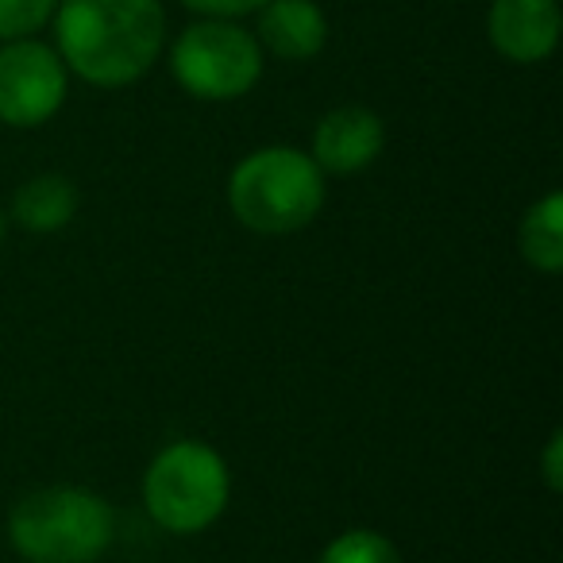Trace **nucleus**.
Segmentation results:
<instances>
[{
  "label": "nucleus",
  "mask_w": 563,
  "mask_h": 563,
  "mask_svg": "<svg viewBox=\"0 0 563 563\" xmlns=\"http://www.w3.org/2000/svg\"><path fill=\"white\" fill-rule=\"evenodd\" d=\"M55 51L63 66L97 89H124L163 58V0H58Z\"/></svg>",
  "instance_id": "nucleus-1"
},
{
  "label": "nucleus",
  "mask_w": 563,
  "mask_h": 563,
  "mask_svg": "<svg viewBox=\"0 0 563 563\" xmlns=\"http://www.w3.org/2000/svg\"><path fill=\"white\" fill-rule=\"evenodd\" d=\"M117 537V514L86 486H43L16 501L9 540L27 563H93Z\"/></svg>",
  "instance_id": "nucleus-2"
},
{
  "label": "nucleus",
  "mask_w": 563,
  "mask_h": 563,
  "mask_svg": "<svg viewBox=\"0 0 563 563\" xmlns=\"http://www.w3.org/2000/svg\"><path fill=\"white\" fill-rule=\"evenodd\" d=\"M228 205L255 235H290L317 220L324 205V174L298 147H263L240 158L228 178Z\"/></svg>",
  "instance_id": "nucleus-3"
},
{
  "label": "nucleus",
  "mask_w": 563,
  "mask_h": 563,
  "mask_svg": "<svg viewBox=\"0 0 563 563\" xmlns=\"http://www.w3.org/2000/svg\"><path fill=\"white\" fill-rule=\"evenodd\" d=\"M232 498V475L217 448L205 440H174L143 475V506L166 532H205Z\"/></svg>",
  "instance_id": "nucleus-4"
},
{
  "label": "nucleus",
  "mask_w": 563,
  "mask_h": 563,
  "mask_svg": "<svg viewBox=\"0 0 563 563\" xmlns=\"http://www.w3.org/2000/svg\"><path fill=\"white\" fill-rule=\"evenodd\" d=\"M263 47L240 20L197 16L170 43V74L197 101H240L263 78Z\"/></svg>",
  "instance_id": "nucleus-5"
},
{
  "label": "nucleus",
  "mask_w": 563,
  "mask_h": 563,
  "mask_svg": "<svg viewBox=\"0 0 563 563\" xmlns=\"http://www.w3.org/2000/svg\"><path fill=\"white\" fill-rule=\"evenodd\" d=\"M66 89H70V70L51 43H0V124H47L66 104Z\"/></svg>",
  "instance_id": "nucleus-6"
},
{
  "label": "nucleus",
  "mask_w": 563,
  "mask_h": 563,
  "mask_svg": "<svg viewBox=\"0 0 563 563\" xmlns=\"http://www.w3.org/2000/svg\"><path fill=\"white\" fill-rule=\"evenodd\" d=\"M563 32L560 0H490L486 40L506 63L537 66L555 55Z\"/></svg>",
  "instance_id": "nucleus-7"
},
{
  "label": "nucleus",
  "mask_w": 563,
  "mask_h": 563,
  "mask_svg": "<svg viewBox=\"0 0 563 563\" xmlns=\"http://www.w3.org/2000/svg\"><path fill=\"white\" fill-rule=\"evenodd\" d=\"M386 147V124L367 104H340L324 112L321 124L313 128V147L309 158L321 174H360L383 155Z\"/></svg>",
  "instance_id": "nucleus-8"
},
{
  "label": "nucleus",
  "mask_w": 563,
  "mask_h": 563,
  "mask_svg": "<svg viewBox=\"0 0 563 563\" xmlns=\"http://www.w3.org/2000/svg\"><path fill=\"white\" fill-rule=\"evenodd\" d=\"M255 40L263 55L282 63H309L329 43V16L317 0H266L255 12Z\"/></svg>",
  "instance_id": "nucleus-9"
},
{
  "label": "nucleus",
  "mask_w": 563,
  "mask_h": 563,
  "mask_svg": "<svg viewBox=\"0 0 563 563\" xmlns=\"http://www.w3.org/2000/svg\"><path fill=\"white\" fill-rule=\"evenodd\" d=\"M78 205L81 194L70 178H63V174H35L12 197V217L27 232L51 235V232H63L78 217Z\"/></svg>",
  "instance_id": "nucleus-10"
},
{
  "label": "nucleus",
  "mask_w": 563,
  "mask_h": 563,
  "mask_svg": "<svg viewBox=\"0 0 563 563\" xmlns=\"http://www.w3.org/2000/svg\"><path fill=\"white\" fill-rule=\"evenodd\" d=\"M521 255L532 271L540 274H560L563 271V194L552 189L544 194L521 220Z\"/></svg>",
  "instance_id": "nucleus-11"
},
{
  "label": "nucleus",
  "mask_w": 563,
  "mask_h": 563,
  "mask_svg": "<svg viewBox=\"0 0 563 563\" xmlns=\"http://www.w3.org/2000/svg\"><path fill=\"white\" fill-rule=\"evenodd\" d=\"M321 563H401V552L390 537L375 529H347L324 548Z\"/></svg>",
  "instance_id": "nucleus-12"
},
{
  "label": "nucleus",
  "mask_w": 563,
  "mask_h": 563,
  "mask_svg": "<svg viewBox=\"0 0 563 563\" xmlns=\"http://www.w3.org/2000/svg\"><path fill=\"white\" fill-rule=\"evenodd\" d=\"M58 0H0V43L35 40L55 20Z\"/></svg>",
  "instance_id": "nucleus-13"
},
{
  "label": "nucleus",
  "mask_w": 563,
  "mask_h": 563,
  "mask_svg": "<svg viewBox=\"0 0 563 563\" xmlns=\"http://www.w3.org/2000/svg\"><path fill=\"white\" fill-rule=\"evenodd\" d=\"M181 4L201 20H243L255 16L266 0H181Z\"/></svg>",
  "instance_id": "nucleus-14"
},
{
  "label": "nucleus",
  "mask_w": 563,
  "mask_h": 563,
  "mask_svg": "<svg viewBox=\"0 0 563 563\" xmlns=\"http://www.w3.org/2000/svg\"><path fill=\"white\" fill-rule=\"evenodd\" d=\"M540 467H544V483L548 490L560 494L563 490V432L555 429L552 437H548L544 444V460H540Z\"/></svg>",
  "instance_id": "nucleus-15"
},
{
  "label": "nucleus",
  "mask_w": 563,
  "mask_h": 563,
  "mask_svg": "<svg viewBox=\"0 0 563 563\" xmlns=\"http://www.w3.org/2000/svg\"><path fill=\"white\" fill-rule=\"evenodd\" d=\"M4 232H9V217H4V209H0V243H4Z\"/></svg>",
  "instance_id": "nucleus-16"
}]
</instances>
